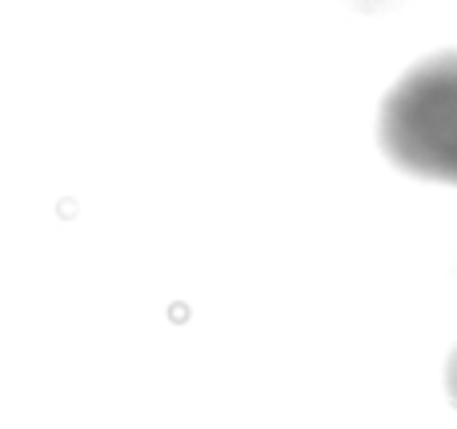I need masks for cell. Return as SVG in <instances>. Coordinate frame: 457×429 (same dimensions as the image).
<instances>
[{
  "mask_svg": "<svg viewBox=\"0 0 457 429\" xmlns=\"http://www.w3.org/2000/svg\"><path fill=\"white\" fill-rule=\"evenodd\" d=\"M381 141L402 169L457 185V56L421 64L389 93Z\"/></svg>",
  "mask_w": 457,
  "mask_h": 429,
  "instance_id": "cell-1",
  "label": "cell"
}]
</instances>
